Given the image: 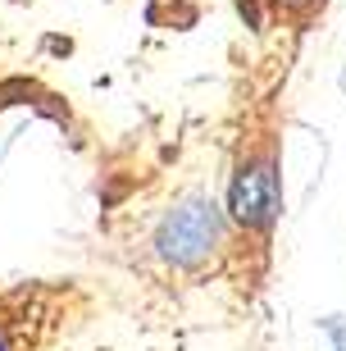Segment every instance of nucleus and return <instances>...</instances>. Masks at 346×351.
Returning a JSON list of instances; mask_svg holds the SVG:
<instances>
[{
	"label": "nucleus",
	"mask_w": 346,
	"mask_h": 351,
	"mask_svg": "<svg viewBox=\"0 0 346 351\" xmlns=\"http://www.w3.org/2000/svg\"><path fill=\"white\" fill-rule=\"evenodd\" d=\"M214 237H219L214 206H206V201H187V206H178L164 223H160L155 247H160V256L173 261V265H196L210 247H214Z\"/></svg>",
	"instance_id": "f257e3e1"
},
{
	"label": "nucleus",
	"mask_w": 346,
	"mask_h": 351,
	"mask_svg": "<svg viewBox=\"0 0 346 351\" xmlns=\"http://www.w3.org/2000/svg\"><path fill=\"white\" fill-rule=\"evenodd\" d=\"M228 206L246 228H264L278 215V173H273V165H246L232 178Z\"/></svg>",
	"instance_id": "f03ea898"
}]
</instances>
